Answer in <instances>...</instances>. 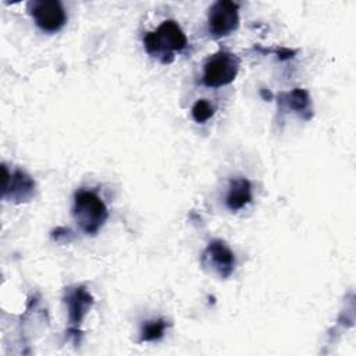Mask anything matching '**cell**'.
<instances>
[{
    "instance_id": "obj_5",
    "label": "cell",
    "mask_w": 356,
    "mask_h": 356,
    "mask_svg": "<svg viewBox=\"0 0 356 356\" xmlns=\"http://www.w3.org/2000/svg\"><path fill=\"white\" fill-rule=\"evenodd\" d=\"M29 14L35 24L44 32L60 31L67 22V14L63 4L57 0H38L28 4Z\"/></svg>"
},
{
    "instance_id": "obj_10",
    "label": "cell",
    "mask_w": 356,
    "mask_h": 356,
    "mask_svg": "<svg viewBox=\"0 0 356 356\" xmlns=\"http://www.w3.org/2000/svg\"><path fill=\"white\" fill-rule=\"evenodd\" d=\"M280 104L288 110H292L302 115L305 120H309L312 113V100L309 96V92L305 89L295 88L291 92H282L278 97Z\"/></svg>"
},
{
    "instance_id": "obj_4",
    "label": "cell",
    "mask_w": 356,
    "mask_h": 356,
    "mask_svg": "<svg viewBox=\"0 0 356 356\" xmlns=\"http://www.w3.org/2000/svg\"><path fill=\"white\" fill-rule=\"evenodd\" d=\"M239 26V6L231 0H218L209 8L207 29L210 36L218 39L228 36Z\"/></svg>"
},
{
    "instance_id": "obj_7",
    "label": "cell",
    "mask_w": 356,
    "mask_h": 356,
    "mask_svg": "<svg viewBox=\"0 0 356 356\" xmlns=\"http://www.w3.org/2000/svg\"><path fill=\"white\" fill-rule=\"evenodd\" d=\"M35 193V181L24 171L15 170L8 174L3 164V197H10L15 203L29 202Z\"/></svg>"
},
{
    "instance_id": "obj_3",
    "label": "cell",
    "mask_w": 356,
    "mask_h": 356,
    "mask_svg": "<svg viewBox=\"0 0 356 356\" xmlns=\"http://www.w3.org/2000/svg\"><path fill=\"white\" fill-rule=\"evenodd\" d=\"M241 60L236 54L218 50L210 54L203 67V83L209 88H220L231 83L239 72Z\"/></svg>"
},
{
    "instance_id": "obj_1",
    "label": "cell",
    "mask_w": 356,
    "mask_h": 356,
    "mask_svg": "<svg viewBox=\"0 0 356 356\" xmlns=\"http://www.w3.org/2000/svg\"><path fill=\"white\" fill-rule=\"evenodd\" d=\"M143 44L152 57L163 64H170L174 61L175 53L186 49L188 39L177 21L165 19L156 31L147 32L143 36Z\"/></svg>"
},
{
    "instance_id": "obj_12",
    "label": "cell",
    "mask_w": 356,
    "mask_h": 356,
    "mask_svg": "<svg viewBox=\"0 0 356 356\" xmlns=\"http://www.w3.org/2000/svg\"><path fill=\"white\" fill-rule=\"evenodd\" d=\"M214 113H216L214 106L206 99H199L192 107V118L197 124H204L214 115Z\"/></svg>"
},
{
    "instance_id": "obj_13",
    "label": "cell",
    "mask_w": 356,
    "mask_h": 356,
    "mask_svg": "<svg viewBox=\"0 0 356 356\" xmlns=\"http://www.w3.org/2000/svg\"><path fill=\"white\" fill-rule=\"evenodd\" d=\"M260 93H261V96H263L266 100H271V97H273V95H271L268 90L266 92V89H261Z\"/></svg>"
},
{
    "instance_id": "obj_8",
    "label": "cell",
    "mask_w": 356,
    "mask_h": 356,
    "mask_svg": "<svg viewBox=\"0 0 356 356\" xmlns=\"http://www.w3.org/2000/svg\"><path fill=\"white\" fill-rule=\"evenodd\" d=\"M64 302L68 307V321L71 323V328L68 332L78 334L79 324L93 305V296L85 286L78 285L74 288H68L64 296Z\"/></svg>"
},
{
    "instance_id": "obj_9",
    "label": "cell",
    "mask_w": 356,
    "mask_h": 356,
    "mask_svg": "<svg viewBox=\"0 0 356 356\" xmlns=\"http://www.w3.org/2000/svg\"><path fill=\"white\" fill-rule=\"evenodd\" d=\"M252 185L248 178L245 177H238L232 178L229 182V189L227 193V207L231 211H238L243 209L246 204L252 202Z\"/></svg>"
},
{
    "instance_id": "obj_2",
    "label": "cell",
    "mask_w": 356,
    "mask_h": 356,
    "mask_svg": "<svg viewBox=\"0 0 356 356\" xmlns=\"http://www.w3.org/2000/svg\"><path fill=\"white\" fill-rule=\"evenodd\" d=\"M72 213L79 228L88 235L97 234L108 217L102 197L88 189H81L74 195Z\"/></svg>"
},
{
    "instance_id": "obj_11",
    "label": "cell",
    "mask_w": 356,
    "mask_h": 356,
    "mask_svg": "<svg viewBox=\"0 0 356 356\" xmlns=\"http://www.w3.org/2000/svg\"><path fill=\"white\" fill-rule=\"evenodd\" d=\"M167 321L163 318L146 321L140 330V342H153L160 339L167 328Z\"/></svg>"
},
{
    "instance_id": "obj_6",
    "label": "cell",
    "mask_w": 356,
    "mask_h": 356,
    "mask_svg": "<svg viewBox=\"0 0 356 356\" xmlns=\"http://www.w3.org/2000/svg\"><path fill=\"white\" fill-rule=\"evenodd\" d=\"M202 264L210 267L220 278H228L235 268V254L224 241L214 239L204 249Z\"/></svg>"
}]
</instances>
